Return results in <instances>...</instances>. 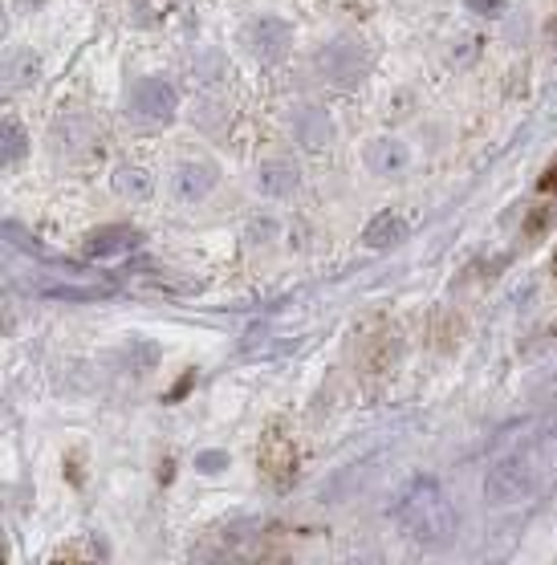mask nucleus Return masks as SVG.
<instances>
[{
	"instance_id": "obj_1",
	"label": "nucleus",
	"mask_w": 557,
	"mask_h": 565,
	"mask_svg": "<svg viewBox=\"0 0 557 565\" xmlns=\"http://www.w3.org/2000/svg\"><path fill=\"white\" fill-rule=\"evenodd\" d=\"M399 521L407 529V537H415L419 545H448L456 537V509H452V500L448 492L423 476L415 480L403 500H399Z\"/></svg>"
},
{
	"instance_id": "obj_2",
	"label": "nucleus",
	"mask_w": 557,
	"mask_h": 565,
	"mask_svg": "<svg viewBox=\"0 0 557 565\" xmlns=\"http://www.w3.org/2000/svg\"><path fill=\"white\" fill-rule=\"evenodd\" d=\"M533 484H537L533 460L529 456H509V460H501L497 468L488 472L484 500H488V505H497V509H505V505H517V500H525L533 492Z\"/></svg>"
},
{
	"instance_id": "obj_3",
	"label": "nucleus",
	"mask_w": 557,
	"mask_h": 565,
	"mask_svg": "<svg viewBox=\"0 0 557 565\" xmlns=\"http://www.w3.org/2000/svg\"><path fill=\"white\" fill-rule=\"evenodd\" d=\"M131 114L139 122H167L175 114V90L163 78H143L131 90Z\"/></svg>"
},
{
	"instance_id": "obj_4",
	"label": "nucleus",
	"mask_w": 557,
	"mask_h": 565,
	"mask_svg": "<svg viewBox=\"0 0 557 565\" xmlns=\"http://www.w3.org/2000/svg\"><path fill=\"white\" fill-rule=\"evenodd\" d=\"M322 70H326V78H334V82H358V74L366 70V57L358 53V45L334 41V45L322 53Z\"/></svg>"
},
{
	"instance_id": "obj_5",
	"label": "nucleus",
	"mask_w": 557,
	"mask_h": 565,
	"mask_svg": "<svg viewBox=\"0 0 557 565\" xmlns=\"http://www.w3.org/2000/svg\"><path fill=\"white\" fill-rule=\"evenodd\" d=\"M411 163V151L399 139H375L366 147V167L375 175H403Z\"/></svg>"
},
{
	"instance_id": "obj_6",
	"label": "nucleus",
	"mask_w": 557,
	"mask_h": 565,
	"mask_svg": "<svg viewBox=\"0 0 557 565\" xmlns=\"http://www.w3.org/2000/svg\"><path fill=\"white\" fill-rule=\"evenodd\" d=\"M249 41H253V49L261 57H281L289 49V25L277 21V17H261V21H253Z\"/></svg>"
},
{
	"instance_id": "obj_7",
	"label": "nucleus",
	"mask_w": 557,
	"mask_h": 565,
	"mask_svg": "<svg viewBox=\"0 0 557 565\" xmlns=\"http://www.w3.org/2000/svg\"><path fill=\"white\" fill-rule=\"evenodd\" d=\"M139 244V232L135 228H98V232H90V240H86V257H114V253H127V248H135Z\"/></svg>"
},
{
	"instance_id": "obj_8",
	"label": "nucleus",
	"mask_w": 557,
	"mask_h": 565,
	"mask_svg": "<svg viewBox=\"0 0 557 565\" xmlns=\"http://www.w3.org/2000/svg\"><path fill=\"white\" fill-rule=\"evenodd\" d=\"M257 187H261L265 196L281 200V196H289L293 187H297V167H293L289 159H269V163H261V171H257Z\"/></svg>"
},
{
	"instance_id": "obj_9",
	"label": "nucleus",
	"mask_w": 557,
	"mask_h": 565,
	"mask_svg": "<svg viewBox=\"0 0 557 565\" xmlns=\"http://www.w3.org/2000/svg\"><path fill=\"white\" fill-rule=\"evenodd\" d=\"M407 232H411V224H407L399 212H379V220L366 224L362 244H366V248H391V244H399Z\"/></svg>"
},
{
	"instance_id": "obj_10",
	"label": "nucleus",
	"mask_w": 557,
	"mask_h": 565,
	"mask_svg": "<svg viewBox=\"0 0 557 565\" xmlns=\"http://www.w3.org/2000/svg\"><path fill=\"white\" fill-rule=\"evenodd\" d=\"M212 183H216V171L208 163H183L175 171V192L183 200H204L212 192Z\"/></svg>"
},
{
	"instance_id": "obj_11",
	"label": "nucleus",
	"mask_w": 557,
	"mask_h": 565,
	"mask_svg": "<svg viewBox=\"0 0 557 565\" xmlns=\"http://www.w3.org/2000/svg\"><path fill=\"white\" fill-rule=\"evenodd\" d=\"M110 183H114V192L127 196V200H147V196L155 192V179H151L143 167H118Z\"/></svg>"
},
{
	"instance_id": "obj_12",
	"label": "nucleus",
	"mask_w": 557,
	"mask_h": 565,
	"mask_svg": "<svg viewBox=\"0 0 557 565\" xmlns=\"http://www.w3.org/2000/svg\"><path fill=\"white\" fill-rule=\"evenodd\" d=\"M261 464H265V472H269L273 480H289V472H293V448H289V439L269 435V439H265Z\"/></svg>"
},
{
	"instance_id": "obj_13",
	"label": "nucleus",
	"mask_w": 557,
	"mask_h": 565,
	"mask_svg": "<svg viewBox=\"0 0 557 565\" xmlns=\"http://www.w3.org/2000/svg\"><path fill=\"white\" fill-rule=\"evenodd\" d=\"M297 135H301V143H309V147H322V143H330L334 127H330V118H326L322 110H301Z\"/></svg>"
},
{
	"instance_id": "obj_14",
	"label": "nucleus",
	"mask_w": 557,
	"mask_h": 565,
	"mask_svg": "<svg viewBox=\"0 0 557 565\" xmlns=\"http://www.w3.org/2000/svg\"><path fill=\"white\" fill-rule=\"evenodd\" d=\"M17 155H25V131L13 118H5V163H17Z\"/></svg>"
},
{
	"instance_id": "obj_15",
	"label": "nucleus",
	"mask_w": 557,
	"mask_h": 565,
	"mask_svg": "<svg viewBox=\"0 0 557 565\" xmlns=\"http://www.w3.org/2000/svg\"><path fill=\"white\" fill-rule=\"evenodd\" d=\"M196 468L208 472V476H212V472H224V468H228V456H224V452H204V456L196 460Z\"/></svg>"
},
{
	"instance_id": "obj_16",
	"label": "nucleus",
	"mask_w": 557,
	"mask_h": 565,
	"mask_svg": "<svg viewBox=\"0 0 557 565\" xmlns=\"http://www.w3.org/2000/svg\"><path fill=\"white\" fill-rule=\"evenodd\" d=\"M464 5H468L472 13H484V17H497V13H501V5H505V0H464Z\"/></svg>"
},
{
	"instance_id": "obj_17",
	"label": "nucleus",
	"mask_w": 557,
	"mask_h": 565,
	"mask_svg": "<svg viewBox=\"0 0 557 565\" xmlns=\"http://www.w3.org/2000/svg\"><path fill=\"white\" fill-rule=\"evenodd\" d=\"M541 192H557V159H553L549 171L541 175Z\"/></svg>"
}]
</instances>
